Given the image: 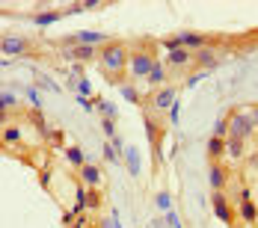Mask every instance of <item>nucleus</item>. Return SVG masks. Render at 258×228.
Returning a JSON list of instances; mask_svg holds the SVG:
<instances>
[{
  "label": "nucleus",
  "instance_id": "nucleus-1",
  "mask_svg": "<svg viewBox=\"0 0 258 228\" xmlns=\"http://www.w3.org/2000/svg\"><path fill=\"white\" fill-rule=\"evenodd\" d=\"M98 65H101V71L107 77L119 80V74H122V71L131 65L128 45H125V42H110V45H104L101 53H98Z\"/></svg>",
  "mask_w": 258,
  "mask_h": 228
},
{
  "label": "nucleus",
  "instance_id": "nucleus-2",
  "mask_svg": "<svg viewBox=\"0 0 258 228\" xmlns=\"http://www.w3.org/2000/svg\"><path fill=\"white\" fill-rule=\"evenodd\" d=\"M113 39L104 33V30H78V33H69L62 42H59V48H80V45H86V48H104V45H110Z\"/></svg>",
  "mask_w": 258,
  "mask_h": 228
},
{
  "label": "nucleus",
  "instance_id": "nucleus-3",
  "mask_svg": "<svg viewBox=\"0 0 258 228\" xmlns=\"http://www.w3.org/2000/svg\"><path fill=\"white\" fill-rule=\"evenodd\" d=\"M252 133H255V125H252L249 113H243V110H232V113H229V136L246 142Z\"/></svg>",
  "mask_w": 258,
  "mask_h": 228
},
{
  "label": "nucleus",
  "instance_id": "nucleus-4",
  "mask_svg": "<svg viewBox=\"0 0 258 228\" xmlns=\"http://www.w3.org/2000/svg\"><path fill=\"white\" fill-rule=\"evenodd\" d=\"M157 56L155 51H131V74L134 77H149L152 74V68H155Z\"/></svg>",
  "mask_w": 258,
  "mask_h": 228
},
{
  "label": "nucleus",
  "instance_id": "nucleus-5",
  "mask_svg": "<svg viewBox=\"0 0 258 228\" xmlns=\"http://www.w3.org/2000/svg\"><path fill=\"white\" fill-rule=\"evenodd\" d=\"M178 101V89L175 86H163V89H157V92H152V98H149V107H152V113H166L172 104Z\"/></svg>",
  "mask_w": 258,
  "mask_h": 228
},
{
  "label": "nucleus",
  "instance_id": "nucleus-6",
  "mask_svg": "<svg viewBox=\"0 0 258 228\" xmlns=\"http://www.w3.org/2000/svg\"><path fill=\"white\" fill-rule=\"evenodd\" d=\"M211 210H214V216L223 225H234V210H232V202H229L226 193H214L211 196Z\"/></svg>",
  "mask_w": 258,
  "mask_h": 228
},
{
  "label": "nucleus",
  "instance_id": "nucleus-7",
  "mask_svg": "<svg viewBox=\"0 0 258 228\" xmlns=\"http://www.w3.org/2000/svg\"><path fill=\"white\" fill-rule=\"evenodd\" d=\"M0 48H3V53H6L9 59H12V56H27V53L33 51V42L24 39V36H3Z\"/></svg>",
  "mask_w": 258,
  "mask_h": 228
},
{
  "label": "nucleus",
  "instance_id": "nucleus-8",
  "mask_svg": "<svg viewBox=\"0 0 258 228\" xmlns=\"http://www.w3.org/2000/svg\"><path fill=\"white\" fill-rule=\"evenodd\" d=\"M193 65H196V71H214V68L220 65V53H217V48L208 45V48H202V51H196L193 53Z\"/></svg>",
  "mask_w": 258,
  "mask_h": 228
},
{
  "label": "nucleus",
  "instance_id": "nucleus-9",
  "mask_svg": "<svg viewBox=\"0 0 258 228\" xmlns=\"http://www.w3.org/2000/svg\"><path fill=\"white\" fill-rule=\"evenodd\" d=\"M166 68H172V71H184V68H190L193 65V51H187V48H178V51L166 53Z\"/></svg>",
  "mask_w": 258,
  "mask_h": 228
},
{
  "label": "nucleus",
  "instance_id": "nucleus-10",
  "mask_svg": "<svg viewBox=\"0 0 258 228\" xmlns=\"http://www.w3.org/2000/svg\"><path fill=\"white\" fill-rule=\"evenodd\" d=\"M208 184H211V190H214V193H226L229 169H226V166H220V163H211V169H208Z\"/></svg>",
  "mask_w": 258,
  "mask_h": 228
},
{
  "label": "nucleus",
  "instance_id": "nucleus-11",
  "mask_svg": "<svg viewBox=\"0 0 258 228\" xmlns=\"http://www.w3.org/2000/svg\"><path fill=\"white\" fill-rule=\"evenodd\" d=\"M80 184H86V187H92V190L101 187L104 175H101V169H98V163H86V166L80 169Z\"/></svg>",
  "mask_w": 258,
  "mask_h": 228
},
{
  "label": "nucleus",
  "instance_id": "nucleus-12",
  "mask_svg": "<svg viewBox=\"0 0 258 228\" xmlns=\"http://www.w3.org/2000/svg\"><path fill=\"white\" fill-rule=\"evenodd\" d=\"M62 18H66L62 9H48V12H33V15H30V21L36 27H51V24H56V21H62Z\"/></svg>",
  "mask_w": 258,
  "mask_h": 228
},
{
  "label": "nucleus",
  "instance_id": "nucleus-13",
  "mask_svg": "<svg viewBox=\"0 0 258 228\" xmlns=\"http://www.w3.org/2000/svg\"><path fill=\"white\" fill-rule=\"evenodd\" d=\"M237 216L246 222V225H255L258 222V207L252 199H237Z\"/></svg>",
  "mask_w": 258,
  "mask_h": 228
},
{
  "label": "nucleus",
  "instance_id": "nucleus-14",
  "mask_svg": "<svg viewBox=\"0 0 258 228\" xmlns=\"http://www.w3.org/2000/svg\"><path fill=\"white\" fill-rule=\"evenodd\" d=\"M166 77H169V71H166V62H163V59H157L155 68H152V74L146 77V80H149V86L157 92V89H163V86H166Z\"/></svg>",
  "mask_w": 258,
  "mask_h": 228
},
{
  "label": "nucleus",
  "instance_id": "nucleus-15",
  "mask_svg": "<svg viewBox=\"0 0 258 228\" xmlns=\"http://www.w3.org/2000/svg\"><path fill=\"white\" fill-rule=\"evenodd\" d=\"M181 42H184V48H187V51H193V53L211 45V39H208L205 33H181Z\"/></svg>",
  "mask_w": 258,
  "mask_h": 228
},
{
  "label": "nucleus",
  "instance_id": "nucleus-16",
  "mask_svg": "<svg viewBox=\"0 0 258 228\" xmlns=\"http://www.w3.org/2000/svg\"><path fill=\"white\" fill-rule=\"evenodd\" d=\"M205 154L211 163H220L223 160V154H226V139H217V136H211L205 145Z\"/></svg>",
  "mask_w": 258,
  "mask_h": 228
},
{
  "label": "nucleus",
  "instance_id": "nucleus-17",
  "mask_svg": "<svg viewBox=\"0 0 258 228\" xmlns=\"http://www.w3.org/2000/svg\"><path fill=\"white\" fill-rule=\"evenodd\" d=\"M66 160H69L72 166H78V169H83V166L89 163V160H86V151H83L80 145H69V148H66Z\"/></svg>",
  "mask_w": 258,
  "mask_h": 228
},
{
  "label": "nucleus",
  "instance_id": "nucleus-18",
  "mask_svg": "<svg viewBox=\"0 0 258 228\" xmlns=\"http://www.w3.org/2000/svg\"><path fill=\"white\" fill-rule=\"evenodd\" d=\"M30 119H33V125L39 127V133H42V136H48V139H53V133H56V130H53V127L48 125V122H45L42 110H30Z\"/></svg>",
  "mask_w": 258,
  "mask_h": 228
},
{
  "label": "nucleus",
  "instance_id": "nucleus-19",
  "mask_svg": "<svg viewBox=\"0 0 258 228\" xmlns=\"http://www.w3.org/2000/svg\"><path fill=\"white\" fill-rule=\"evenodd\" d=\"M95 110L101 113V119H116L119 116V110H116V104L101 98V95H95Z\"/></svg>",
  "mask_w": 258,
  "mask_h": 228
},
{
  "label": "nucleus",
  "instance_id": "nucleus-20",
  "mask_svg": "<svg viewBox=\"0 0 258 228\" xmlns=\"http://www.w3.org/2000/svg\"><path fill=\"white\" fill-rule=\"evenodd\" d=\"M143 125H146V139H149V145H157V139H160V125H157V119H152V116L146 113Z\"/></svg>",
  "mask_w": 258,
  "mask_h": 228
},
{
  "label": "nucleus",
  "instance_id": "nucleus-21",
  "mask_svg": "<svg viewBox=\"0 0 258 228\" xmlns=\"http://www.w3.org/2000/svg\"><path fill=\"white\" fill-rule=\"evenodd\" d=\"M226 154H229L232 160H240V157L246 154V142H243V139H234V136H229V139H226Z\"/></svg>",
  "mask_w": 258,
  "mask_h": 228
},
{
  "label": "nucleus",
  "instance_id": "nucleus-22",
  "mask_svg": "<svg viewBox=\"0 0 258 228\" xmlns=\"http://www.w3.org/2000/svg\"><path fill=\"white\" fill-rule=\"evenodd\" d=\"M125 163H128L131 178H137L140 172H143V163H140V151H137V148H131V145H128V151H125Z\"/></svg>",
  "mask_w": 258,
  "mask_h": 228
},
{
  "label": "nucleus",
  "instance_id": "nucleus-23",
  "mask_svg": "<svg viewBox=\"0 0 258 228\" xmlns=\"http://www.w3.org/2000/svg\"><path fill=\"white\" fill-rule=\"evenodd\" d=\"M119 92H122V98L128 104H134V107H140L143 104V98H140V92H137V86L134 83H119Z\"/></svg>",
  "mask_w": 258,
  "mask_h": 228
},
{
  "label": "nucleus",
  "instance_id": "nucleus-24",
  "mask_svg": "<svg viewBox=\"0 0 258 228\" xmlns=\"http://www.w3.org/2000/svg\"><path fill=\"white\" fill-rule=\"evenodd\" d=\"M211 136H217V139H229V116H220V119L214 122Z\"/></svg>",
  "mask_w": 258,
  "mask_h": 228
},
{
  "label": "nucleus",
  "instance_id": "nucleus-25",
  "mask_svg": "<svg viewBox=\"0 0 258 228\" xmlns=\"http://www.w3.org/2000/svg\"><path fill=\"white\" fill-rule=\"evenodd\" d=\"M72 86H75V92H78V95H83V98H95V95H92V83H89L86 77L72 80Z\"/></svg>",
  "mask_w": 258,
  "mask_h": 228
},
{
  "label": "nucleus",
  "instance_id": "nucleus-26",
  "mask_svg": "<svg viewBox=\"0 0 258 228\" xmlns=\"http://www.w3.org/2000/svg\"><path fill=\"white\" fill-rule=\"evenodd\" d=\"M18 139H21V127H18V125H3V142L15 145Z\"/></svg>",
  "mask_w": 258,
  "mask_h": 228
},
{
  "label": "nucleus",
  "instance_id": "nucleus-27",
  "mask_svg": "<svg viewBox=\"0 0 258 228\" xmlns=\"http://www.w3.org/2000/svg\"><path fill=\"white\" fill-rule=\"evenodd\" d=\"M27 98H30V104H33V110H42L45 104H42V95H39V86L36 83H30V86H24Z\"/></svg>",
  "mask_w": 258,
  "mask_h": 228
},
{
  "label": "nucleus",
  "instance_id": "nucleus-28",
  "mask_svg": "<svg viewBox=\"0 0 258 228\" xmlns=\"http://www.w3.org/2000/svg\"><path fill=\"white\" fill-rule=\"evenodd\" d=\"M155 204L160 207V210H163V213H169V210H175V207H172V196H169L166 190H160V193L155 196Z\"/></svg>",
  "mask_w": 258,
  "mask_h": 228
},
{
  "label": "nucleus",
  "instance_id": "nucleus-29",
  "mask_svg": "<svg viewBox=\"0 0 258 228\" xmlns=\"http://www.w3.org/2000/svg\"><path fill=\"white\" fill-rule=\"evenodd\" d=\"M160 48H166V53L178 51V48H184V42H181V33L178 36H166V39H160Z\"/></svg>",
  "mask_w": 258,
  "mask_h": 228
},
{
  "label": "nucleus",
  "instance_id": "nucleus-30",
  "mask_svg": "<svg viewBox=\"0 0 258 228\" xmlns=\"http://www.w3.org/2000/svg\"><path fill=\"white\" fill-rule=\"evenodd\" d=\"M101 154H104V160H107V163H119V157H122V154L113 148V142H104Z\"/></svg>",
  "mask_w": 258,
  "mask_h": 228
},
{
  "label": "nucleus",
  "instance_id": "nucleus-31",
  "mask_svg": "<svg viewBox=\"0 0 258 228\" xmlns=\"http://www.w3.org/2000/svg\"><path fill=\"white\" fill-rule=\"evenodd\" d=\"M18 98H15V92H9V89H3V95H0V107H3V113L9 110V107H15Z\"/></svg>",
  "mask_w": 258,
  "mask_h": 228
},
{
  "label": "nucleus",
  "instance_id": "nucleus-32",
  "mask_svg": "<svg viewBox=\"0 0 258 228\" xmlns=\"http://www.w3.org/2000/svg\"><path fill=\"white\" fill-rule=\"evenodd\" d=\"M101 130L107 139H116V119H101Z\"/></svg>",
  "mask_w": 258,
  "mask_h": 228
},
{
  "label": "nucleus",
  "instance_id": "nucleus-33",
  "mask_svg": "<svg viewBox=\"0 0 258 228\" xmlns=\"http://www.w3.org/2000/svg\"><path fill=\"white\" fill-rule=\"evenodd\" d=\"M166 119H169V125H178V119H181V104L178 101L166 110Z\"/></svg>",
  "mask_w": 258,
  "mask_h": 228
},
{
  "label": "nucleus",
  "instance_id": "nucleus-34",
  "mask_svg": "<svg viewBox=\"0 0 258 228\" xmlns=\"http://www.w3.org/2000/svg\"><path fill=\"white\" fill-rule=\"evenodd\" d=\"M36 86H39V89H51V92H59V86L53 83L51 77H39V80H36Z\"/></svg>",
  "mask_w": 258,
  "mask_h": 228
},
{
  "label": "nucleus",
  "instance_id": "nucleus-35",
  "mask_svg": "<svg viewBox=\"0 0 258 228\" xmlns=\"http://www.w3.org/2000/svg\"><path fill=\"white\" fill-rule=\"evenodd\" d=\"M208 74H211V71H196V74H190V77H187V83H184V86H190V89H193V86H196L199 80H205Z\"/></svg>",
  "mask_w": 258,
  "mask_h": 228
},
{
  "label": "nucleus",
  "instance_id": "nucleus-36",
  "mask_svg": "<svg viewBox=\"0 0 258 228\" xmlns=\"http://www.w3.org/2000/svg\"><path fill=\"white\" fill-rule=\"evenodd\" d=\"M78 104H80V110H86V113L95 110V98H83V95H78Z\"/></svg>",
  "mask_w": 258,
  "mask_h": 228
},
{
  "label": "nucleus",
  "instance_id": "nucleus-37",
  "mask_svg": "<svg viewBox=\"0 0 258 228\" xmlns=\"http://www.w3.org/2000/svg\"><path fill=\"white\" fill-rule=\"evenodd\" d=\"M62 12H66V15H80V12H86V6H83V3H72V6H66Z\"/></svg>",
  "mask_w": 258,
  "mask_h": 228
},
{
  "label": "nucleus",
  "instance_id": "nucleus-38",
  "mask_svg": "<svg viewBox=\"0 0 258 228\" xmlns=\"http://www.w3.org/2000/svg\"><path fill=\"white\" fill-rule=\"evenodd\" d=\"M89 207H92V210L101 207V193H98V190H89Z\"/></svg>",
  "mask_w": 258,
  "mask_h": 228
},
{
  "label": "nucleus",
  "instance_id": "nucleus-39",
  "mask_svg": "<svg viewBox=\"0 0 258 228\" xmlns=\"http://www.w3.org/2000/svg\"><path fill=\"white\" fill-rule=\"evenodd\" d=\"M39 184H42V190H51V172H48V169L39 175Z\"/></svg>",
  "mask_w": 258,
  "mask_h": 228
},
{
  "label": "nucleus",
  "instance_id": "nucleus-40",
  "mask_svg": "<svg viewBox=\"0 0 258 228\" xmlns=\"http://www.w3.org/2000/svg\"><path fill=\"white\" fill-rule=\"evenodd\" d=\"M72 228H89V216H86V213H83V216H78V222H75Z\"/></svg>",
  "mask_w": 258,
  "mask_h": 228
},
{
  "label": "nucleus",
  "instance_id": "nucleus-41",
  "mask_svg": "<svg viewBox=\"0 0 258 228\" xmlns=\"http://www.w3.org/2000/svg\"><path fill=\"white\" fill-rule=\"evenodd\" d=\"M249 119H252V125L258 127V104H252V107H249Z\"/></svg>",
  "mask_w": 258,
  "mask_h": 228
},
{
  "label": "nucleus",
  "instance_id": "nucleus-42",
  "mask_svg": "<svg viewBox=\"0 0 258 228\" xmlns=\"http://www.w3.org/2000/svg\"><path fill=\"white\" fill-rule=\"evenodd\" d=\"M83 6H86V9H101L104 3H101V0H86V3H83Z\"/></svg>",
  "mask_w": 258,
  "mask_h": 228
},
{
  "label": "nucleus",
  "instance_id": "nucleus-43",
  "mask_svg": "<svg viewBox=\"0 0 258 228\" xmlns=\"http://www.w3.org/2000/svg\"><path fill=\"white\" fill-rule=\"evenodd\" d=\"M89 228H92V225H89Z\"/></svg>",
  "mask_w": 258,
  "mask_h": 228
},
{
  "label": "nucleus",
  "instance_id": "nucleus-44",
  "mask_svg": "<svg viewBox=\"0 0 258 228\" xmlns=\"http://www.w3.org/2000/svg\"><path fill=\"white\" fill-rule=\"evenodd\" d=\"M98 228H101V225H98Z\"/></svg>",
  "mask_w": 258,
  "mask_h": 228
}]
</instances>
